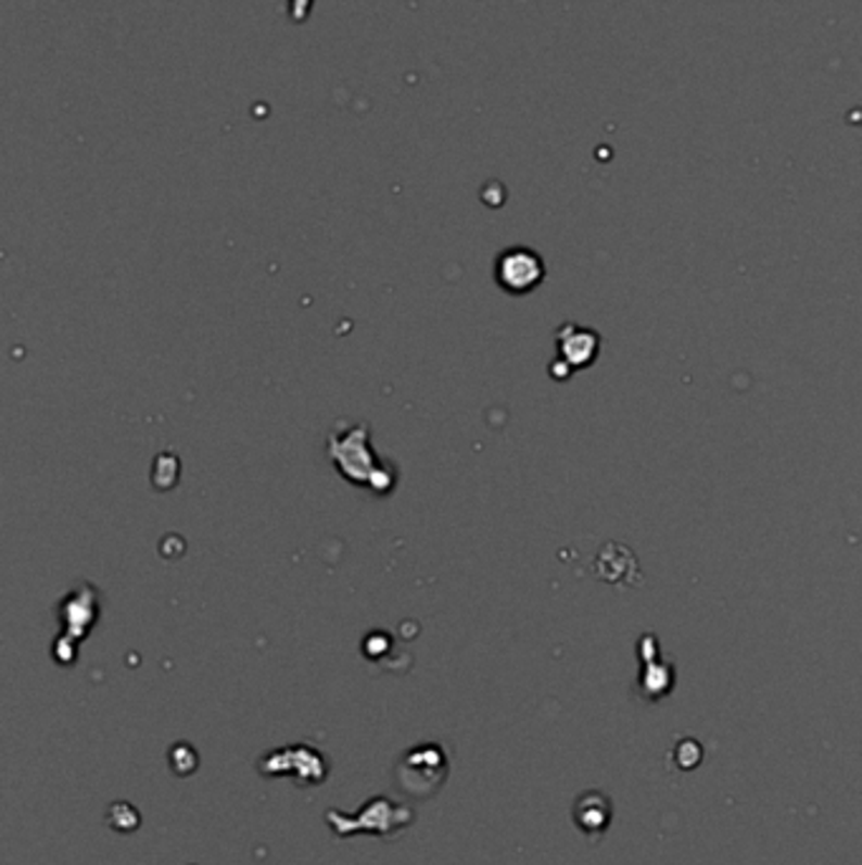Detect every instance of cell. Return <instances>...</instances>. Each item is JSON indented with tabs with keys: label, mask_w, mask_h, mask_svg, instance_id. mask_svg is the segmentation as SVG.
I'll list each match as a JSON object with an SVG mask.
<instances>
[{
	"label": "cell",
	"mask_w": 862,
	"mask_h": 865,
	"mask_svg": "<svg viewBox=\"0 0 862 865\" xmlns=\"http://www.w3.org/2000/svg\"><path fill=\"white\" fill-rule=\"evenodd\" d=\"M395 775L400 790L418 800L430 798L441 790L443 779L448 777V754L443 752L441 744H418L403 754Z\"/></svg>",
	"instance_id": "1"
},
{
	"label": "cell",
	"mask_w": 862,
	"mask_h": 865,
	"mask_svg": "<svg viewBox=\"0 0 862 865\" xmlns=\"http://www.w3.org/2000/svg\"><path fill=\"white\" fill-rule=\"evenodd\" d=\"M261 772L271 777H294L299 785H317L327 777V760L309 744H291L261 760Z\"/></svg>",
	"instance_id": "2"
},
{
	"label": "cell",
	"mask_w": 862,
	"mask_h": 865,
	"mask_svg": "<svg viewBox=\"0 0 862 865\" xmlns=\"http://www.w3.org/2000/svg\"><path fill=\"white\" fill-rule=\"evenodd\" d=\"M410 820L413 815L405 813V810L395 805V802H390L388 798H375L372 802H367L357 815H344L342 823L337 820L329 823H332L334 832H340V836H357V832H377V836H382V832L405 828Z\"/></svg>",
	"instance_id": "3"
},
{
	"label": "cell",
	"mask_w": 862,
	"mask_h": 865,
	"mask_svg": "<svg viewBox=\"0 0 862 865\" xmlns=\"http://www.w3.org/2000/svg\"><path fill=\"white\" fill-rule=\"evenodd\" d=\"M496 281L509 293H529L544 281V261L531 249H506L496 259Z\"/></svg>",
	"instance_id": "4"
},
{
	"label": "cell",
	"mask_w": 862,
	"mask_h": 865,
	"mask_svg": "<svg viewBox=\"0 0 862 865\" xmlns=\"http://www.w3.org/2000/svg\"><path fill=\"white\" fill-rule=\"evenodd\" d=\"M332 459L340 466L342 476L357 484L372 486V478L380 476L375 471V453L367 446V428H357L332 438Z\"/></svg>",
	"instance_id": "5"
},
{
	"label": "cell",
	"mask_w": 862,
	"mask_h": 865,
	"mask_svg": "<svg viewBox=\"0 0 862 865\" xmlns=\"http://www.w3.org/2000/svg\"><path fill=\"white\" fill-rule=\"evenodd\" d=\"M309 8H312V0H291V5H289L291 21H294V23L306 21V15H309Z\"/></svg>",
	"instance_id": "6"
}]
</instances>
